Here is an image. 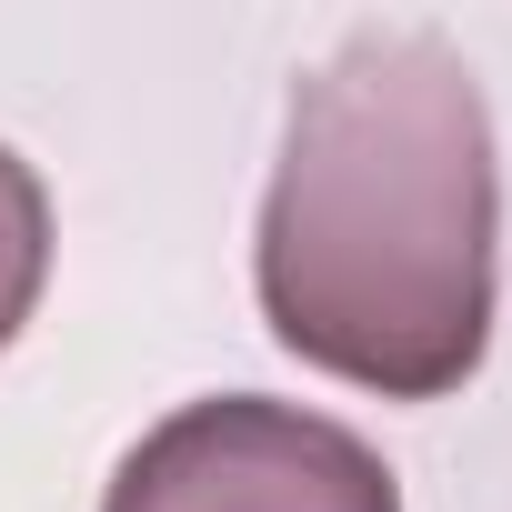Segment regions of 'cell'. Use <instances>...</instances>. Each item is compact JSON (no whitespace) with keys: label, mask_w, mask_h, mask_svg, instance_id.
Here are the masks:
<instances>
[{"label":"cell","mask_w":512,"mask_h":512,"mask_svg":"<svg viewBox=\"0 0 512 512\" xmlns=\"http://www.w3.org/2000/svg\"><path fill=\"white\" fill-rule=\"evenodd\" d=\"M502 171L452 41L352 31L292 81L251 282L282 352L382 402H442L492 352Z\"/></svg>","instance_id":"cell-1"},{"label":"cell","mask_w":512,"mask_h":512,"mask_svg":"<svg viewBox=\"0 0 512 512\" xmlns=\"http://www.w3.org/2000/svg\"><path fill=\"white\" fill-rule=\"evenodd\" d=\"M101 512H402V482L332 412L211 392L121 452Z\"/></svg>","instance_id":"cell-2"},{"label":"cell","mask_w":512,"mask_h":512,"mask_svg":"<svg viewBox=\"0 0 512 512\" xmlns=\"http://www.w3.org/2000/svg\"><path fill=\"white\" fill-rule=\"evenodd\" d=\"M41 282H51V191H41V171L11 141H0V352L21 342Z\"/></svg>","instance_id":"cell-3"}]
</instances>
